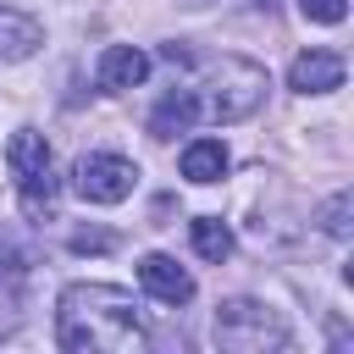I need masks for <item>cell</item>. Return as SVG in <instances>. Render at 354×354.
<instances>
[{"label": "cell", "mask_w": 354, "mask_h": 354, "mask_svg": "<svg viewBox=\"0 0 354 354\" xmlns=\"http://www.w3.org/2000/svg\"><path fill=\"white\" fill-rule=\"evenodd\" d=\"M55 343L66 354H138L149 343L138 304L116 282H66L55 299Z\"/></svg>", "instance_id": "6da1fadb"}, {"label": "cell", "mask_w": 354, "mask_h": 354, "mask_svg": "<svg viewBox=\"0 0 354 354\" xmlns=\"http://www.w3.org/2000/svg\"><path fill=\"white\" fill-rule=\"evenodd\" d=\"M210 332H216V348H227V354H271V348H288L293 343L288 315L277 304H266V299H249V293L221 299Z\"/></svg>", "instance_id": "7a4b0ae2"}, {"label": "cell", "mask_w": 354, "mask_h": 354, "mask_svg": "<svg viewBox=\"0 0 354 354\" xmlns=\"http://www.w3.org/2000/svg\"><path fill=\"white\" fill-rule=\"evenodd\" d=\"M6 166H11L22 216L28 221H44L55 210V155H50V138L39 127H17L11 144H6Z\"/></svg>", "instance_id": "3957f363"}, {"label": "cell", "mask_w": 354, "mask_h": 354, "mask_svg": "<svg viewBox=\"0 0 354 354\" xmlns=\"http://www.w3.org/2000/svg\"><path fill=\"white\" fill-rule=\"evenodd\" d=\"M205 88H210V116L221 127L232 122H249L260 105H266V88H271V72L249 55H221L210 72H205Z\"/></svg>", "instance_id": "277c9868"}, {"label": "cell", "mask_w": 354, "mask_h": 354, "mask_svg": "<svg viewBox=\"0 0 354 354\" xmlns=\"http://www.w3.org/2000/svg\"><path fill=\"white\" fill-rule=\"evenodd\" d=\"M133 188H138V166L116 149H88L72 166V194L88 205H122Z\"/></svg>", "instance_id": "5b68a950"}, {"label": "cell", "mask_w": 354, "mask_h": 354, "mask_svg": "<svg viewBox=\"0 0 354 354\" xmlns=\"http://www.w3.org/2000/svg\"><path fill=\"white\" fill-rule=\"evenodd\" d=\"M138 288H144L155 304H188V299H194V277H188V266H177V260L160 254V249H149V254L138 260Z\"/></svg>", "instance_id": "8992f818"}, {"label": "cell", "mask_w": 354, "mask_h": 354, "mask_svg": "<svg viewBox=\"0 0 354 354\" xmlns=\"http://www.w3.org/2000/svg\"><path fill=\"white\" fill-rule=\"evenodd\" d=\"M343 77H348V66H343L337 50H304L288 66V88L293 94H332V88H343Z\"/></svg>", "instance_id": "52a82bcc"}, {"label": "cell", "mask_w": 354, "mask_h": 354, "mask_svg": "<svg viewBox=\"0 0 354 354\" xmlns=\"http://www.w3.org/2000/svg\"><path fill=\"white\" fill-rule=\"evenodd\" d=\"M94 77H100V88H105V94L138 88V83L149 77V55H144L138 44H105V50H100V66H94Z\"/></svg>", "instance_id": "ba28073f"}, {"label": "cell", "mask_w": 354, "mask_h": 354, "mask_svg": "<svg viewBox=\"0 0 354 354\" xmlns=\"http://www.w3.org/2000/svg\"><path fill=\"white\" fill-rule=\"evenodd\" d=\"M44 50V22L33 11L0 6V61H28Z\"/></svg>", "instance_id": "9c48e42d"}, {"label": "cell", "mask_w": 354, "mask_h": 354, "mask_svg": "<svg viewBox=\"0 0 354 354\" xmlns=\"http://www.w3.org/2000/svg\"><path fill=\"white\" fill-rule=\"evenodd\" d=\"M199 122V94L194 88H166L149 111V133L155 138H177V133H194Z\"/></svg>", "instance_id": "30bf717a"}, {"label": "cell", "mask_w": 354, "mask_h": 354, "mask_svg": "<svg viewBox=\"0 0 354 354\" xmlns=\"http://www.w3.org/2000/svg\"><path fill=\"white\" fill-rule=\"evenodd\" d=\"M227 166H232V155H227V144L221 138H188L183 144V177L188 183H221L227 177Z\"/></svg>", "instance_id": "8fae6325"}, {"label": "cell", "mask_w": 354, "mask_h": 354, "mask_svg": "<svg viewBox=\"0 0 354 354\" xmlns=\"http://www.w3.org/2000/svg\"><path fill=\"white\" fill-rule=\"evenodd\" d=\"M188 238H194V254L210 260V266H221V260L232 254V227H227L221 216H194V221H188Z\"/></svg>", "instance_id": "7c38bea8"}, {"label": "cell", "mask_w": 354, "mask_h": 354, "mask_svg": "<svg viewBox=\"0 0 354 354\" xmlns=\"http://www.w3.org/2000/svg\"><path fill=\"white\" fill-rule=\"evenodd\" d=\"M315 221H321V232H326V238H337V243H343V238L354 232V194H348V188H337V194L315 210Z\"/></svg>", "instance_id": "4fadbf2b"}, {"label": "cell", "mask_w": 354, "mask_h": 354, "mask_svg": "<svg viewBox=\"0 0 354 354\" xmlns=\"http://www.w3.org/2000/svg\"><path fill=\"white\" fill-rule=\"evenodd\" d=\"M66 243H72V254H111V249H116V232H100V227H77Z\"/></svg>", "instance_id": "5bb4252c"}, {"label": "cell", "mask_w": 354, "mask_h": 354, "mask_svg": "<svg viewBox=\"0 0 354 354\" xmlns=\"http://www.w3.org/2000/svg\"><path fill=\"white\" fill-rule=\"evenodd\" d=\"M299 17H304V22L332 28V22H343V17H348V0H299Z\"/></svg>", "instance_id": "9a60e30c"}, {"label": "cell", "mask_w": 354, "mask_h": 354, "mask_svg": "<svg viewBox=\"0 0 354 354\" xmlns=\"http://www.w3.org/2000/svg\"><path fill=\"white\" fill-rule=\"evenodd\" d=\"M254 6H266V11H271V6H277V0H254Z\"/></svg>", "instance_id": "2e32d148"}]
</instances>
